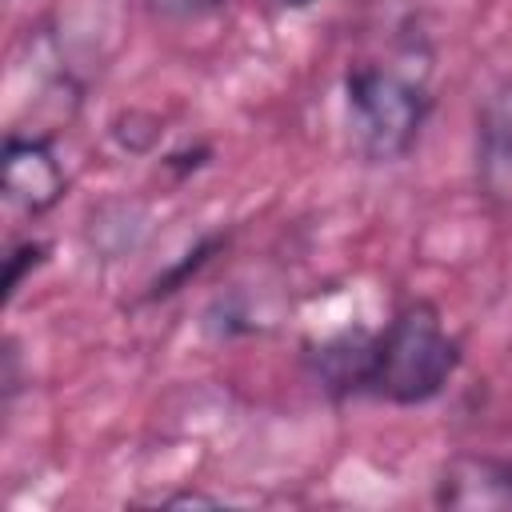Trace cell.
Masks as SVG:
<instances>
[{"label":"cell","instance_id":"3","mask_svg":"<svg viewBox=\"0 0 512 512\" xmlns=\"http://www.w3.org/2000/svg\"><path fill=\"white\" fill-rule=\"evenodd\" d=\"M436 504L468 512H512V460L484 452L452 456L436 480Z\"/></svg>","mask_w":512,"mask_h":512},{"label":"cell","instance_id":"7","mask_svg":"<svg viewBox=\"0 0 512 512\" xmlns=\"http://www.w3.org/2000/svg\"><path fill=\"white\" fill-rule=\"evenodd\" d=\"M280 4H292V8H300V4H312V0H280Z\"/></svg>","mask_w":512,"mask_h":512},{"label":"cell","instance_id":"1","mask_svg":"<svg viewBox=\"0 0 512 512\" xmlns=\"http://www.w3.org/2000/svg\"><path fill=\"white\" fill-rule=\"evenodd\" d=\"M460 364V344L444 332L440 316L428 304H408L392 316L380 336L364 340L356 392L392 400V404H424L432 400Z\"/></svg>","mask_w":512,"mask_h":512},{"label":"cell","instance_id":"2","mask_svg":"<svg viewBox=\"0 0 512 512\" xmlns=\"http://www.w3.org/2000/svg\"><path fill=\"white\" fill-rule=\"evenodd\" d=\"M344 96L356 148L368 160H396L416 144L428 116V92L420 80L388 64H356L344 80Z\"/></svg>","mask_w":512,"mask_h":512},{"label":"cell","instance_id":"4","mask_svg":"<svg viewBox=\"0 0 512 512\" xmlns=\"http://www.w3.org/2000/svg\"><path fill=\"white\" fill-rule=\"evenodd\" d=\"M476 180L480 192L512 208V80L496 84L476 120Z\"/></svg>","mask_w":512,"mask_h":512},{"label":"cell","instance_id":"6","mask_svg":"<svg viewBox=\"0 0 512 512\" xmlns=\"http://www.w3.org/2000/svg\"><path fill=\"white\" fill-rule=\"evenodd\" d=\"M160 16H180V20H188V16H204V12H212V8H220L224 0H148Z\"/></svg>","mask_w":512,"mask_h":512},{"label":"cell","instance_id":"5","mask_svg":"<svg viewBox=\"0 0 512 512\" xmlns=\"http://www.w3.org/2000/svg\"><path fill=\"white\" fill-rule=\"evenodd\" d=\"M4 196L20 212H48L64 196V168L44 140L8 136L4 144Z\"/></svg>","mask_w":512,"mask_h":512}]
</instances>
